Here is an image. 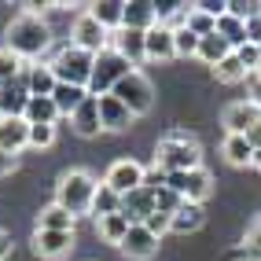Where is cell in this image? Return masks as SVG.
Wrapping results in <instances>:
<instances>
[{
  "label": "cell",
  "instance_id": "cell-45",
  "mask_svg": "<svg viewBox=\"0 0 261 261\" xmlns=\"http://www.w3.org/2000/svg\"><path fill=\"white\" fill-rule=\"evenodd\" d=\"M11 254V239H8V232H0V261H4Z\"/></svg>",
  "mask_w": 261,
  "mask_h": 261
},
{
  "label": "cell",
  "instance_id": "cell-40",
  "mask_svg": "<svg viewBox=\"0 0 261 261\" xmlns=\"http://www.w3.org/2000/svg\"><path fill=\"white\" fill-rule=\"evenodd\" d=\"M261 11V4H243V0H228V15H236V19H254V15Z\"/></svg>",
  "mask_w": 261,
  "mask_h": 261
},
{
  "label": "cell",
  "instance_id": "cell-19",
  "mask_svg": "<svg viewBox=\"0 0 261 261\" xmlns=\"http://www.w3.org/2000/svg\"><path fill=\"white\" fill-rule=\"evenodd\" d=\"M125 30H151L159 26V11H154V0H129L125 4V19H121Z\"/></svg>",
  "mask_w": 261,
  "mask_h": 261
},
{
  "label": "cell",
  "instance_id": "cell-47",
  "mask_svg": "<svg viewBox=\"0 0 261 261\" xmlns=\"http://www.w3.org/2000/svg\"><path fill=\"white\" fill-rule=\"evenodd\" d=\"M254 103H257V107H261V85H257V89H254Z\"/></svg>",
  "mask_w": 261,
  "mask_h": 261
},
{
  "label": "cell",
  "instance_id": "cell-7",
  "mask_svg": "<svg viewBox=\"0 0 261 261\" xmlns=\"http://www.w3.org/2000/svg\"><path fill=\"white\" fill-rule=\"evenodd\" d=\"M169 188L177 191V195L184 202H206L210 199V191H214V177H210V169H188V173H169Z\"/></svg>",
  "mask_w": 261,
  "mask_h": 261
},
{
  "label": "cell",
  "instance_id": "cell-14",
  "mask_svg": "<svg viewBox=\"0 0 261 261\" xmlns=\"http://www.w3.org/2000/svg\"><path fill=\"white\" fill-rule=\"evenodd\" d=\"M121 250H125L133 261H147V257L159 254V236H154L147 224H133L125 243H121Z\"/></svg>",
  "mask_w": 261,
  "mask_h": 261
},
{
  "label": "cell",
  "instance_id": "cell-44",
  "mask_svg": "<svg viewBox=\"0 0 261 261\" xmlns=\"http://www.w3.org/2000/svg\"><path fill=\"white\" fill-rule=\"evenodd\" d=\"M247 144H250V147H254V151H257V147H261V121H257V125H254V129H250V133H247Z\"/></svg>",
  "mask_w": 261,
  "mask_h": 261
},
{
  "label": "cell",
  "instance_id": "cell-42",
  "mask_svg": "<svg viewBox=\"0 0 261 261\" xmlns=\"http://www.w3.org/2000/svg\"><path fill=\"white\" fill-rule=\"evenodd\" d=\"M247 41L250 44H261V11L254 15V19H247Z\"/></svg>",
  "mask_w": 261,
  "mask_h": 261
},
{
  "label": "cell",
  "instance_id": "cell-33",
  "mask_svg": "<svg viewBox=\"0 0 261 261\" xmlns=\"http://www.w3.org/2000/svg\"><path fill=\"white\" fill-rule=\"evenodd\" d=\"M188 30L195 33V37H210V33H217V19L191 4V11H188Z\"/></svg>",
  "mask_w": 261,
  "mask_h": 261
},
{
  "label": "cell",
  "instance_id": "cell-26",
  "mask_svg": "<svg viewBox=\"0 0 261 261\" xmlns=\"http://www.w3.org/2000/svg\"><path fill=\"white\" fill-rule=\"evenodd\" d=\"M232 51H236V48L224 41L221 33H210V37H202V41H199V56H195V59H202L206 66H217V63L228 59Z\"/></svg>",
  "mask_w": 261,
  "mask_h": 261
},
{
  "label": "cell",
  "instance_id": "cell-46",
  "mask_svg": "<svg viewBox=\"0 0 261 261\" xmlns=\"http://www.w3.org/2000/svg\"><path fill=\"white\" fill-rule=\"evenodd\" d=\"M250 166H254V169H261V147L254 151V162H250Z\"/></svg>",
  "mask_w": 261,
  "mask_h": 261
},
{
  "label": "cell",
  "instance_id": "cell-23",
  "mask_svg": "<svg viewBox=\"0 0 261 261\" xmlns=\"http://www.w3.org/2000/svg\"><path fill=\"white\" fill-rule=\"evenodd\" d=\"M89 15L92 19L103 26V30H121V19H125V4H121V0H99V4H89Z\"/></svg>",
  "mask_w": 261,
  "mask_h": 261
},
{
  "label": "cell",
  "instance_id": "cell-29",
  "mask_svg": "<svg viewBox=\"0 0 261 261\" xmlns=\"http://www.w3.org/2000/svg\"><path fill=\"white\" fill-rule=\"evenodd\" d=\"M221 154H224L232 166H250V162H254V147L247 144V136H224Z\"/></svg>",
  "mask_w": 261,
  "mask_h": 261
},
{
  "label": "cell",
  "instance_id": "cell-41",
  "mask_svg": "<svg viewBox=\"0 0 261 261\" xmlns=\"http://www.w3.org/2000/svg\"><path fill=\"white\" fill-rule=\"evenodd\" d=\"M144 224H147V228H151L154 236H159V239H162V236L169 232V224H173V217H169V214H159V210H154V214H151V217H147Z\"/></svg>",
  "mask_w": 261,
  "mask_h": 261
},
{
  "label": "cell",
  "instance_id": "cell-5",
  "mask_svg": "<svg viewBox=\"0 0 261 261\" xmlns=\"http://www.w3.org/2000/svg\"><path fill=\"white\" fill-rule=\"evenodd\" d=\"M92 66H96V56L92 51H85L77 44H66L56 59H51V70L63 85H81V89H89L92 81Z\"/></svg>",
  "mask_w": 261,
  "mask_h": 261
},
{
  "label": "cell",
  "instance_id": "cell-32",
  "mask_svg": "<svg viewBox=\"0 0 261 261\" xmlns=\"http://www.w3.org/2000/svg\"><path fill=\"white\" fill-rule=\"evenodd\" d=\"M214 77H217L221 85H239L243 77H247V66H243V63H239V56L232 51V56L224 59V63H217V66H214Z\"/></svg>",
  "mask_w": 261,
  "mask_h": 261
},
{
  "label": "cell",
  "instance_id": "cell-6",
  "mask_svg": "<svg viewBox=\"0 0 261 261\" xmlns=\"http://www.w3.org/2000/svg\"><path fill=\"white\" fill-rule=\"evenodd\" d=\"M111 96H118L136 118L147 114V111L154 107V89H151V81H147L140 70H133L129 77H121V81L114 85V92H111Z\"/></svg>",
  "mask_w": 261,
  "mask_h": 261
},
{
  "label": "cell",
  "instance_id": "cell-21",
  "mask_svg": "<svg viewBox=\"0 0 261 261\" xmlns=\"http://www.w3.org/2000/svg\"><path fill=\"white\" fill-rule=\"evenodd\" d=\"M22 74H26V85H30V96H51V92H56V85H59L51 63H30Z\"/></svg>",
  "mask_w": 261,
  "mask_h": 261
},
{
  "label": "cell",
  "instance_id": "cell-39",
  "mask_svg": "<svg viewBox=\"0 0 261 261\" xmlns=\"http://www.w3.org/2000/svg\"><path fill=\"white\" fill-rule=\"evenodd\" d=\"M236 56H239L243 66H247V74H254V70H257V63H261V44H250V41H247V44H239V48H236Z\"/></svg>",
  "mask_w": 261,
  "mask_h": 261
},
{
  "label": "cell",
  "instance_id": "cell-37",
  "mask_svg": "<svg viewBox=\"0 0 261 261\" xmlns=\"http://www.w3.org/2000/svg\"><path fill=\"white\" fill-rule=\"evenodd\" d=\"M243 257H247V261H261V217L250 224L247 239H243Z\"/></svg>",
  "mask_w": 261,
  "mask_h": 261
},
{
  "label": "cell",
  "instance_id": "cell-16",
  "mask_svg": "<svg viewBox=\"0 0 261 261\" xmlns=\"http://www.w3.org/2000/svg\"><path fill=\"white\" fill-rule=\"evenodd\" d=\"M30 147V121L26 118H0V151L19 154Z\"/></svg>",
  "mask_w": 261,
  "mask_h": 261
},
{
  "label": "cell",
  "instance_id": "cell-27",
  "mask_svg": "<svg viewBox=\"0 0 261 261\" xmlns=\"http://www.w3.org/2000/svg\"><path fill=\"white\" fill-rule=\"evenodd\" d=\"M96 228H99V236L107 239V243L121 247V243H125V236H129V228H133V221H129L125 214H111V217H99Z\"/></svg>",
  "mask_w": 261,
  "mask_h": 261
},
{
  "label": "cell",
  "instance_id": "cell-43",
  "mask_svg": "<svg viewBox=\"0 0 261 261\" xmlns=\"http://www.w3.org/2000/svg\"><path fill=\"white\" fill-rule=\"evenodd\" d=\"M19 166V154H8V151H0V177H8V173Z\"/></svg>",
  "mask_w": 261,
  "mask_h": 261
},
{
  "label": "cell",
  "instance_id": "cell-31",
  "mask_svg": "<svg viewBox=\"0 0 261 261\" xmlns=\"http://www.w3.org/2000/svg\"><path fill=\"white\" fill-rule=\"evenodd\" d=\"M217 33H221V37L228 41L232 48L247 44V22H243V19H236V15H228V11H224L221 19H217Z\"/></svg>",
  "mask_w": 261,
  "mask_h": 261
},
{
  "label": "cell",
  "instance_id": "cell-22",
  "mask_svg": "<svg viewBox=\"0 0 261 261\" xmlns=\"http://www.w3.org/2000/svg\"><path fill=\"white\" fill-rule=\"evenodd\" d=\"M22 118L30 121V125H56L63 114H59L56 103H51V96H30L26 114H22Z\"/></svg>",
  "mask_w": 261,
  "mask_h": 261
},
{
  "label": "cell",
  "instance_id": "cell-35",
  "mask_svg": "<svg viewBox=\"0 0 261 261\" xmlns=\"http://www.w3.org/2000/svg\"><path fill=\"white\" fill-rule=\"evenodd\" d=\"M180 206H184V199H180V195H177V191H173L169 184L154 191V210H159V214H169V217H173V214L180 210Z\"/></svg>",
  "mask_w": 261,
  "mask_h": 261
},
{
  "label": "cell",
  "instance_id": "cell-15",
  "mask_svg": "<svg viewBox=\"0 0 261 261\" xmlns=\"http://www.w3.org/2000/svg\"><path fill=\"white\" fill-rule=\"evenodd\" d=\"M33 250H37L41 257H48V261H59V257H66L74 250V232H41L37 228V236H33Z\"/></svg>",
  "mask_w": 261,
  "mask_h": 261
},
{
  "label": "cell",
  "instance_id": "cell-13",
  "mask_svg": "<svg viewBox=\"0 0 261 261\" xmlns=\"http://www.w3.org/2000/svg\"><path fill=\"white\" fill-rule=\"evenodd\" d=\"M26 103H30V85H26V74H19L11 85L0 89V118H22Z\"/></svg>",
  "mask_w": 261,
  "mask_h": 261
},
{
  "label": "cell",
  "instance_id": "cell-18",
  "mask_svg": "<svg viewBox=\"0 0 261 261\" xmlns=\"http://www.w3.org/2000/svg\"><path fill=\"white\" fill-rule=\"evenodd\" d=\"M147 59L154 63H166V59H177V41H173V30L169 26H151L147 30Z\"/></svg>",
  "mask_w": 261,
  "mask_h": 261
},
{
  "label": "cell",
  "instance_id": "cell-4",
  "mask_svg": "<svg viewBox=\"0 0 261 261\" xmlns=\"http://www.w3.org/2000/svg\"><path fill=\"white\" fill-rule=\"evenodd\" d=\"M136 66L129 59H121L114 48H103L96 56V66H92V81H89V96H111L114 85L121 77H129Z\"/></svg>",
  "mask_w": 261,
  "mask_h": 261
},
{
  "label": "cell",
  "instance_id": "cell-38",
  "mask_svg": "<svg viewBox=\"0 0 261 261\" xmlns=\"http://www.w3.org/2000/svg\"><path fill=\"white\" fill-rule=\"evenodd\" d=\"M56 144V125H30V147H51Z\"/></svg>",
  "mask_w": 261,
  "mask_h": 261
},
{
  "label": "cell",
  "instance_id": "cell-30",
  "mask_svg": "<svg viewBox=\"0 0 261 261\" xmlns=\"http://www.w3.org/2000/svg\"><path fill=\"white\" fill-rule=\"evenodd\" d=\"M92 214H96V221L99 217H111V214H121V195H118L114 188L99 184L96 188V199H92Z\"/></svg>",
  "mask_w": 261,
  "mask_h": 261
},
{
  "label": "cell",
  "instance_id": "cell-20",
  "mask_svg": "<svg viewBox=\"0 0 261 261\" xmlns=\"http://www.w3.org/2000/svg\"><path fill=\"white\" fill-rule=\"evenodd\" d=\"M70 125H74V133L77 136H96L103 125H99V96H89L81 103V107L70 114Z\"/></svg>",
  "mask_w": 261,
  "mask_h": 261
},
{
  "label": "cell",
  "instance_id": "cell-34",
  "mask_svg": "<svg viewBox=\"0 0 261 261\" xmlns=\"http://www.w3.org/2000/svg\"><path fill=\"white\" fill-rule=\"evenodd\" d=\"M22 70H26V66H22V59H19V56H11L8 48L0 51V89H4V85H11Z\"/></svg>",
  "mask_w": 261,
  "mask_h": 261
},
{
  "label": "cell",
  "instance_id": "cell-10",
  "mask_svg": "<svg viewBox=\"0 0 261 261\" xmlns=\"http://www.w3.org/2000/svg\"><path fill=\"white\" fill-rule=\"evenodd\" d=\"M107 41H111V33L103 30V26L92 19L89 11H85V15H77L74 33H70V44H77V48H85V51H92V56H99L103 48H111Z\"/></svg>",
  "mask_w": 261,
  "mask_h": 261
},
{
  "label": "cell",
  "instance_id": "cell-1",
  "mask_svg": "<svg viewBox=\"0 0 261 261\" xmlns=\"http://www.w3.org/2000/svg\"><path fill=\"white\" fill-rule=\"evenodd\" d=\"M4 41H8V51L11 56H19V59H41L44 51L51 48V26L41 19V15H15V19L8 22V33H4Z\"/></svg>",
  "mask_w": 261,
  "mask_h": 261
},
{
  "label": "cell",
  "instance_id": "cell-12",
  "mask_svg": "<svg viewBox=\"0 0 261 261\" xmlns=\"http://www.w3.org/2000/svg\"><path fill=\"white\" fill-rule=\"evenodd\" d=\"M133 121H136V114L118 96H99V125L107 133H125Z\"/></svg>",
  "mask_w": 261,
  "mask_h": 261
},
{
  "label": "cell",
  "instance_id": "cell-11",
  "mask_svg": "<svg viewBox=\"0 0 261 261\" xmlns=\"http://www.w3.org/2000/svg\"><path fill=\"white\" fill-rule=\"evenodd\" d=\"M111 48L118 51L121 59H129L133 66H140V63L147 59V33H144V30H125V26H121L114 37H111Z\"/></svg>",
  "mask_w": 261,
  "mask_h": 261
},
{
  "label": "cell",
  "instance_id": "cell-28",
  "mask_svg": "<svg viewBox=\"0 0 261 261\" xmlns=\"http://www.w3.org/2000/svg\"><path fill=\"white\" fill-rule=\"evenodd\" d=\"M37 228H41V232H74V214H66L63 206L51 202L48 210H41Z\"/></svg>",
  "mask_w": 261,
  "mask_h": 261
},
{
  "label": "cell",
  "instance_id": "cell-24",
  "mask_svg": "<svg viewBox=\"0 0 261 261\" xmlns=\"http://www.w3.org/2000/svg\"><path fill=\"white\" fill-rule=\"evenodd\" d=\"M85 99H89V89H81V85H63V81H59V85H56V92H51V103L59 107L63 118H70Z\"/></svg>",
  "mask_w": 261,
  "mask_h": 261
},
{
  "label": "cell",
  "instance_id": "cell-36",
  "mask_svg": "<svg viewBox=\"0 0 261 261\" xmlns=\"http://www.w3.org/2000/svg\"><path fill=\"white\" fill-rule=\"evenodd\" d=\"M173 41H177V56H199V41L202 37H195V33H191L188 26H180V30H173Z\"/></svg>",
  "mask_w": 261,
  "mask_h": 261
},
{
  "label": "cell",
  "instance_id": "cell-8",
  "mask_svg": "<svg viewBox=\"0 0 261 261\" xmlns=\"http://www.w3.org/2000/svg\"><path fill=\"white\" fill-rule=\"evenodd\" d=\"M257 121H261V107H257L254 99H236V103H228L224 114H221V125H224V133H228V136H247Z\"/></svg>",
  "mask_w": 261,
  "mask_h": 261
},
{
  "label": "cell",
  "instance_id": "cell-9",
  "mask_svg": "<svg viewBox=\"0 0 261 261\" xmlns=\"http://www.w3.org/2000/svg\"><path fill=\"white\" fill-rule=\"evenodd\" d=\"M144 177H147V169H144L140 162H133V159H118V162L107 169L103 184H107V188H114L118 195H129V191L144 188Z\"/></svg>",
  "mask_w": 261,
  "mask_h": 261
},
{
  "label": "cell",
  "instance_id": "cell-17",
  "mask_svg": "<svg viewBox=\"0 0 261 261\" xmlns=\"http://www.w3.org/2000/svg\"><path fill=\"white\" fill-rule=\"evenodd\" d=\"M121 214H125L133 224H144V221L154 214V191L144 184V188L129 191V195H121Z\"/></svg>",
  "mask_w": 261,
  "mask_h": 261
},
{
  "label": "cell",
  "instance_id": "cell-48",
  "mask_svg": "<svg viewBox=\"0 0 261 261\" xmlns=\"http://www.w3.org/2000/svg\"><path fill=\"white\" fill-rule=\"evenodd\" d=\"M254 77H257V85H261V63H257V70H254Z\"/></svg>",
  "mask_w": 261,
  "mask_h": 261
},
{
  "label": "cell",
  "instance_id": "cell-25",
  "mask_svg": "<svg viewBox=\"0 0 261 261\" xmlns=\"http://www.w3.org/2000/svg\"><path fill=\"white\" fill-rule=\"evenodd\" d=\"M202 221H206V210L199 202H184L177 214H173V224H169V232H177V236H188V232H199L202 228Z\"/></svg>",
  "mask_w": 261,
  "mask_h": 261
},
{
  "label": "cell",
  "instance_id": "cell-3",
  "mask_svg": "<svg viewBox=\"0 0 261 261\" xmlns=\"http://www.w3.org/2000/svg\"><path fill=\"white\" fill-rule=\"evenodd\" d=\"M96 177L89 169H70L63 173L56 184V206H63L66 214H92V199H96Z\"/></svg>",
  "mask_w": 261,
  "mask_h": 261
},
{
  "label": "cell",
  "instance_id": "cell-2",
  "mask_svg": "<svg viewBox=\"0 0 261 261\" xmlns=\"http://www.w3.org/2000/svg\"><path fill=\"white\" fill-rule=\"evenodd\" d=\"M199 166H202V151L195 144V136H188V133H169L154 147V169H162V173H188Z\"/></svg>",
  "mask_w": 261,
  "mask_h": 261
}]
</instances>
